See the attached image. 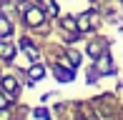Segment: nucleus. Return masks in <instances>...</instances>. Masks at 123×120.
Listing matches in <instances>:
<instances>
[{
    "instance_id": "f257e3e1",
    "label": "nucleus",
    "mask_w": 123,
    "mask_h": 120,
    "mask_svg": "<svg viewBox=\"0 0 123 120\" xmlns=\"http://www.w3.org/2000/svg\"><path fill=\"white\" fill-rule=\"evenodd\" d=\"M25 23H28V25H40V23H43V10H40V8L25 10Z\"/></svg>"
},
{
    "instance_id": "423d86ee",
    "label": "nucleus",
    "mask_w": 123,
    "mask_h": 120,
    "mask_svg": "<svg viewBox=\"0 0 123 120\" xmlns=\"http://www.w3.org/2000/svg\"><path fill=\"white\" fill-rule=\"evenodd\" d=\"M8 33H10V23L5 18H0V35H8Z\"/></svg>"
},
{
    "instance_id": "f03ea898",
    "label": "nucleus",
    "mask_w": 123,
    "mask_h": 120,
    "mask_svg": "<svg viewBox=\"0 0 123 120\" xmlns=\"http://www.w3.org/2000/svg\"><path fill=\"white\" fill-rule=\"evenodd\" d=\"M3 88L10 93V95H13V93H18V83H15L13 78H3Z\"/></svg>"
},
{
    "instance_id": "7ed1b4c3",
    "label": "nucleus",
    "mask_w": 123,
    "mask_h": 120,
    "mask_svg": "<svg viewBox=\"0 0 123 120\" xmlns=\"http://www.w3.org/2000/svg\"><path fill=\"white\" fill-rule=\"evenodd\" d=\"M13 55V48L5 45V43H0V58H10Z\"/></svg>"
},
{
    "instance_id": "20e7f679",
    "label": "nucleus",
    "mask_w": 123,
    "mask_h": 120,
    "mask_svg": "<svg viewBox=\"0 0 123 120\" xmlns=\"http://www.w3.org/2000/svg\"><path fill=\"white\" fill-rule=\"evenodd\" d=\"M30 78H33V80H40V78H43V68H40V65L30 68Z\"/></svg>"
},
{
    "instance_id": "39448f33",
    "label": "nucleus",
    "mask_w": 123,
    "mask_h": 120,
    "mask_svg": "<svg viewBox=\"0 0 123 120\" xmlns=\"http://www.w3.org/2000/svg\"><path fill=\"white\" fill-rule=\"evenodd\" d=\"M55 75H58V80H73V73H65L63 68H58V70H55Z\"/></svg>"
},
{
    "instance_id": "0eeeda50",
    "label": "nucleus",
    "mask_w": 123,
    "mask_h": 120,
    "mask_svg": "<svg viewBox=\"0 0 123 120\" xmlns=\"http://www.w3.org/2000/svg\"><path fill=\"white\" fill-rule=\"evenodd\" d=\"M3 105H5V98H3V95H0V108H3Z\"/></svg>"
}]
</instances>
